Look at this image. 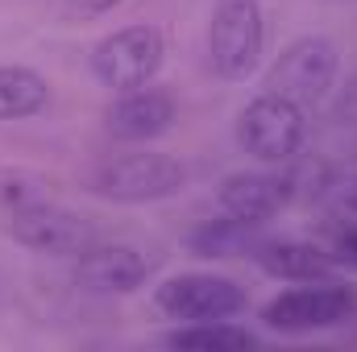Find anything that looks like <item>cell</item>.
<instances>
[{
    "instance_id": "ac0fdd59",
    "label": "cell",
    "mask_w": 357,
    "mask_h": 352,
    "mask_svg": "<svg viewBox=\"0 0 357 352\" xmlns=\"http://www.w3.org/2000/svg\"><path fill=\"white\" fill-rule=\"evenodd\" d=\"M75 8H84V13H108V8H116L121 0H71Z\"/></svg>"
},
{
    "instance_id": "8992f818",
    "label": "cell",
    "mask_w": 357,
    "mask_h": 352,
    "mask_svg": "<svg viewBox=\"0 0 357 352\" xmlns=\"http://www.w3.org/2000/svg\"><path fill=\"white\" fill-rule=\"evenodd\" d=\"M154 307L178 323H208L233 319L245 311V290L220 273H178L154 290Z\"/></svg>"
},
{
    "instance_id": "52a82bcc",
    "label": "cell",
    "mask_w": 357,
    "mask_h": 352,
    "mask_svg": "<svg viewBox=\"0 0 357 352\" xmlns=\"http://www.w3.org/2000/svg\"><path fill=\"white\" fill-rule=\"evenodd\" d=\"M187 170L178 166L175 158L167 154H125V158H112L104 162L91 186L96 195L104 199H116V203H154V199H171L183 191Z\"/></svg>"
},
{
    "instance_id": "277c9868",
    "label": "cell",
    "mask_w": 357,
    "mask_h": 352,
    "mask_svg": "<svg viewBox=\"0 0 357 352\" xmlns=\"http://www.w3.org/2000/svg\"><path fill=\"white\" fill-rule=\"evenodd\" d=\"M237 137H241L245 154H254L258 162L282 166V162H291V158L303 150V141H307L303 108L291 104V99H282V95L262 91L258 99L245 104L241 125H237Z\"/></svg>"
},
{
    "instance_id": "7a4b0ae2",
    "label": "cell",
    "mask_w": 357,
    "mask_h": 352,
    "mask_svg": "<svg viewBox=\"0 0 357 352\" xmlns=\"http://www.w3.org/2000/svg\"><path fill=\"white\" fill-rule=\"evenodd\" d=\"M162 58H167V38L158 25H125L91 50V71L104 88L137 91L150 88Z\"/></svg>"
},
{
    "instance_id": "ba28073f",
    "label": "cell",
    "mask_w": 357,
    "mask_h": 352,
    "mask_svg": "<svg viewBox=\"0 0 357 352\" xmlns=\"http://www.w3.org/2000/svg\"><path fill=\"white\" fill-rule=\"evenodd\" d=\"M354 311V290L349 286H299L262 307V319L274 332H312V328H333Z\"/></svg>"
},
{
    "instance_id": "4fadbf2b",
    "label": "cell",
    "mask_w": 357,
    "mask_h": 352,
    "mask_svg": "<svg viewBox=\"0 0 357 352\" xmlns=\"http://www.w3.org/2000/svg\"><path fill=\"white\" fill-rule=\"evenodd\" d=\"M50 104V83L29 67H0V120L33 116Z\"/></svg>"
},
{
    "instance_id": "9c48e42d",
    "label": "cell",
    "mask_w": 357,
    "mask_h": 352,
    "mask_svg": "<svg viewBox=\"0 0 357 352\" xmlns=\"http://www.w3.org/2000/svg\"><path fill=\"white\" fill-rule=\"evenodd\" d=\"M291 199H295V191H291L287 175H254V170L229 175L216 195L220 211L229 220H241V224H262L270 216H278Z\"/></svg>"
},
{
    "instance_id": "30bf717a",
    "label": "cell",
    "mask_w": 357,
    "mask_h": 352,
    "mask_svg": "<svg viewBox=\"0 0 357 352\" xmlns=\"http://www.w3.org/2000/svg\"><path fill=\"white\" fill-rule=\"evenodd\" d=\"M154 269V257H146L133 245H91L88 253H79L75 262V278L88 290H104V294H129L137 290Z\"/></svg>"
},
{
    "instance_id": "5b68a950",
    "label": "cell",
    "mask_w": 357,
    "mask_h": 352,
    "mask_svg": "<svg viewBox=\"0 0 357 352\" xmlns=\"http://www.w3.org/2000/svg\"><path fill=\"white\" fill-rule=\"evenodd\" d=\"M333 79H337V46L328 38H299L266 71V91L299 108H312L328 95Z\"/></svg>"
},
{
    "instance_id": "5bb4252c",
    "label": "cell",
    "mask_w": 357,
    "mask_h": 352,
    "mask_svg": "<svg viewBox=\"0 0 357 352\" xmlns=\"http://www.w3.org/2000/svg\"><path fill=\"white\" fill-rule=\"evenodd\" d=\"M171 349H254L258 336L245 332V328H233L225 319H208V323H187V328H175L167 336Z\"/></svg>"
},
{
    "instance_id": "8fae6325",
    "label": "cell",
    "mask_w": 357,
    "mask_h": 352,
    "mask_svg": "<svg viewBox=\"0 0 357 352\" xmlns=\"http://www.w3.org/2000/svg\"><path fill=\"white\" fill-rule=\"evenodd\" d=\"M171 120H175V99L154 88L121 91V99L108 108V133H116L121 141H150L167 133Z\"/></svg>"
},
{
    "instance_id": "6da1fadb",
    "label": "cell",
    "mask_w": 357,
    "mask_h": 352,
    "mask_svg": "<svg viewBox=\"0 0 357 352\" xmlns=\"http://www.w3.org/2000/svg\"><path fill=\"white\" fill-rule=\"evenodd\" d=\"M266 21L258 0H216L208 25V58L220 79H245L262 63Z\"/></svg>"
},
{
    "instance_id": "3957f363",
    "label": "cell",
    "mask_w": 357,
    "mask_h": 352,
    "mask_svg": "<svg viewBox=\"0 0 357 352\" xmlns=\"http://www.w3.org/2000/svg\"><path fill=\"white\" fill-rule=\"evenodd\" d=\"M4 228L17 245H25L33 253H50V257H79L100 241V232H96V224L88 216H79V211H71L54 199L8 211Z\"/></svg>"
},
{
    "instance_id": "7c38bea8",
    "label": "cell",
    "mask_w": 357,
    "mask_h": 352,
    "mask_svg": "<svg viewBox=\"0 0 357 352\" xmlns=\"http://www.w3.org/2000/svg\"><path fill=\"white\" fill-rule=\"evenodd\" d=\"M258 265L270 278H282V282H328L337 273L333 253H324L320 245H303V241L258 245Z\"/></svg>"
},
{
    "instance_id": "e0dca14e",
    "label": "cell",
    "mask_w": 357,
    "mask_h": 352,
    "mask_svg": "<svg viewBox=\"0 0 357 352\" xmlns=\"http://www.w3.org/2000/svg\"><path fill=\"white\" fill-rule=\"evenodd\" d=\"M337 262H345V265L357 269V224L337 232Z\"/></svg>"
},
{
    "instance_id": "9a60e30c",
    "label": "cell",
    "mask_w": 357,
    "mask_h": 352,
    "mask_svg": "<svg viewBox=\"0 0 357 352\" xmlns=\"http://www.w3.org/2000/svg\"><path fill=\"white\" fill-rule=\"evenodd\" d=\"M42 199H54L50 195V178L21 170V166H0V207L4 211L29 207V203H42Z\"/></svg>"
},
{
    "instance_id": "2e32d148",
    "label": "cell",
    "mask_w": 357,
    "mask_h": 352,
    "mask_svg": "<svg viewBox=\"0 0 357 352\" xmlns=\"http://www.w3.org/2000/svg\"><path fill=\"white\" fill-rule=\"evenodd\" d=\"M250 228L254 224H241V220H216V224H208L204 232H195L191 237V249L199 253V257H233L241 245H245V237H250Z\"/></svg>"
}]
</instances>
